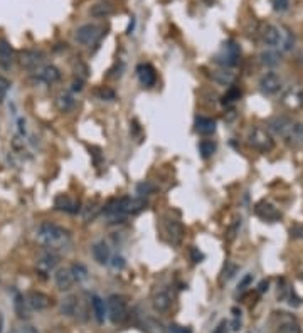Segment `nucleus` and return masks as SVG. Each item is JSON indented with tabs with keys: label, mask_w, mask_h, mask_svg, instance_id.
I'll list each match as a JSON object with an SVG mask.
<instances>
[{
	"label": "nucleus",
	"mask_w": 303,
	"mask_h": 333,
	"mask_svg": "<svg viewBox=\"0 0 303 333\" xmlns=\"http://www.w3.org/2000/svg\"><path fill=\"white\" fill-rule=\"evenodd\" d=\"M250 143L260 152H270L273 148V138L263 128H252L250 133Z\"/></svg>",
	"instance_id": "9"
},
{
	"label": "nucleus",
	"mask_w": 303,
	"mask_h": 333,
	"mask_svg": "<svg viewBox=\"0 0 303 333\" xmlns=\"http://www.w3.org/2000/svg\"><path fill=\"white\" fill-rule=\"evenodd\" d=\"M103 210L101 209V206H98V204H88V207H84L82 209V219H84V222H93L96 217H98L100 212Z\"/></svg>",
	"instance_id": "29"
},
{
	"label": "nucleus",
	"mask_w": 303,
	"mask_h": 333,
	"mask_svg": "<svg viewBox=\"0 0 303 333\" xmlns=\"http://www.w3.org/2000/svg\"><path fill=\"white\" fill-rule=\"evenodd\" d=\"M251 283H252V274H251V272H248V274L240 281V284H238V290L244 291V290H248V286H250Z\"/></svg>",
	"instance_id": "40"
},
{
	"label": "nucleus",
	"mask_w": 303,
	"mask_h": 333,
	"mask_svg": "<svg viewBox=\"0 0 303 333\" xmlns=\"http://www.w3.org/2000/svg\"><path fill=\"white\" fill-rule=\"evenodd\" d=\"M136 76H138V81L142 82V86L145 88H152L157 82V72L152 64H138L136 66Z\"/></svg>",
	"instance_id": "16"
},
{
	"label": "nucleus",
	"mask_w": 303,
	"mask_h": 333,
	"mask_svg": "<svg viewBox=\"0 0 303 333\" xmlns=\"http://www.w3.org/2000/svg\"><path fill=\"white\" fill-rule=\"evenodd\" d=\"M152 306L157 313H167L172 306V296L165 290L155 291L154 296H152Z\"/></svg>",
	"instance_id": "17"
},
{
	"label": "nucleus",
	"mask_w": 303,
	"mask_h": 333,
	"mask_svg": "<svg viewBox=\"0 0 303 333\" xmlns=\"http://www.w3.org/2000/svg\"><path fill=\"white\" fill-rule=\"evenodd\" d=\"M91 254H93L94 261L101 266H106L112 261V251H110L108 244L104 240H100V242H94L91 246Z\"/></svg>",
	"instance_id": "18"
},
{
	"label": "nucleus",
	"mask_w": 303,
	"mask_h": 333,
	"mask_svg": "<svg viewBox=\"0 0 303 333\" xmlns=\"http://www.w3.org/2000/svg\"><path fill=\"white\" fill-rule=\"evenodd\" d=\"M199 152L202 158H210L216 154V143L212 140H202L199 143Z\"/></svg>",
	"instance_id": "31"
},
{
	"label": "nucleus",
	"mask_w": 303,
	"mask_h": 333,
	"mask_svg": "<svg viewBox=\"0 0 303 333\" xmlns=\"http://www.w3.org/2000/svg\"><path fill=\"white\" fill-rule=\"evenodd\" d=\"M238 270H240V268H238L236 264H232V262H228L226 268H224V271H222V281L231 280V278L238 272Z\"/></svg>",
	"instance_id": "37"
},
{
	"label": "nucleus",
	"mask_w": 303,
	"mask_h": 333,
	"mask_svg": "<svg viewBox=\"0 0 303 333\" xmlns=\"http://www.w3.org/2000/svg\"><path fill=\"white\" fill-rule=\"evenodd\" d=\"M263 42L270 49H274L278 52H288L295 46V37L286 27L270 24L263 30Z\"/></svg>",
	"instance_id": "2"
},
{
	"label": "nucleus",
	"mask_w": 303,
	"mask_h": 333,
	"mask_svg": "<svg viewBox=\"0 0 303 333\" xmlns=\"http://www.w3.org/2000/svg\"><path fill=\"white\" fill-rule=\"evenodd\" d=\"M82 86H84V81H82L81 78H80V80H74V81H72L71 90H72V91H82Z\"/></svg>",
	"instance_id": "46"
},
{
	"label": "nucleus",
	"mask_w": 303,
	"mask_h": 333,
	"mask_svg": "<svg viewBox=\"0 0 303 333\" xmlns=\"http://www.w3.org/2000/svg\"><path fill=\"white\" fill-rule=\"evenodd\" d=\"M241 98V91L238 90V88H231L226 94H224V103H234V101H238Z\"/></svg>",
	"instance_id": "35"
},
{
	"label": "nucleus",
	"mask_w": 303,
	"mask_h": 333,
	"mask_svg": "<svg viewBox=\"0 0 303 333\" xmlns=\"http://www.w3.org/2000/svg\"><path fill=\"white\" fill-rule=\"evenodd\" d=\"M56 106H58V110L61 111V113H68V111H71L76 106V100L72 98L71 94H68V92H62V94L58 96Z\"/></svg>",
	"instance_id": "26"
},
{
	"label": "nucleus",
	"mask_w": 303,
	"mask_h": 333,
	"mask_svg": "<svg viewBox=\"0 0 303 333\" xmlns=\"http://www.w3.org/2000/svg\"><path fill=\"white\" fill-rule=\"evenodd\" d=\"M260 90L263 94H276L282 90V78L276 72H266L260 81Z\"/></svg>",
	"instance_id": "14"
},
{
	"label": "nucleus",
	"mask_w": 303,
	"mask_h": 333,
	"mask_svg": "<svg viewBox=\"0 0 303 333\" xmlns=\"http://www.w3.org/2000/svg\"><path fill=\"white\" fill-rule=\"evenodd\" d=\"M165 230H167L168 238L174 244H180L182 239H184V234H186V229H184V226L180 224L178 220L176 219H168L165 222Z\"/></svg>",
	"instance_id": "20"
},
{
	"label": "nucleus",
	"mask_w": 303,
	"mask_h": 333,
	"mask_svg": "<svg viewBox=\"0 0 303 333\" xmlns=\"http://www.w3.org/2000/svg\"><path fill=\"white\" fill-rule=\"evenodd\" d=\"M240 54H241V49L240 46L236 42H232V40H229L222 46V49L219 50L218 54H216L214 61L218 64H221V66H236L238 64V59H240Z\"/></svg>",
	"instance_id": "6"
},
{
	"label": "nucleus",
	"mask_w": 303,
	"mask_h": 333,
	"mask_svg": "<svg viewBox=\"0 0 303 333\" xmlns=\"http://www.w3.org/2000/svg\"><path fill=\"white\" fill-rule=\"evenodd\" d=\"M228 328H229V323L224 320V322L219 323L218 326H216V330L212 333H228Z\"/></svg>",
	"instance_id": "43"
},
{
	"label": "nucleus",
	"mask_w": 303,
	"mask_h": 333,
	"mask_svg": "<svg viewBox=\"0 0 303 333\" xmlns=\"http://www.w3.org/2000/svg\"><path fill=\"white\" fill-rule=\"evenodd\" d=\"M32 72H34L36 80H39L44 84H56L61 80V71L56 66H52V64H42V66H39Z\"/></svg>",
	"instance_id": "10"
},
{
	"label": "nucleus",
	"mask_w": 303,
	"mask_h": 333,
	"mask_svg": "<svg viewBox=\"0 0 303 333\" xmlns=\"http://www.w3.org/2000/svg\"><path fill=\"white\" fill-rule=\"evenodd\" d=\"M103 30H104L103 27H100L96 24H82L76 29L74 39H76V42L81 46H93L103 37V34H104Z\"/></svg>",
	"instance_id": "5"
},
{
	"label": "nucleus",
	"mask_w": 303,
	"mask_h": 333,
	"mask_svg": "<svg viewBox=\"0 0 303 333\" xmlns=\"http://www.w3.org/2000/svg\"><path fill=\"white\" fill-rule=\"evenodd\" d=\"M106 314L114 325H122L130 316V310L125 302V298L120 294H112L106 300Z\"/></svg>",
	"instance_id": "4"
},
{
	"label": "nucleus",
	"mask_w": 303,
	"mask_h": 333,
	"mask_svg": "<svg viewBox=\"0 0 303 333\" xmlns=\"http://www.w3.org/2000/svg\"><path fill=\"white\" fill-rule=\"evenodd\" d=\"M14 304H16V312H17V314H19V318H29V312H27V308L29 306L26 304L24 296H20L19 293H17Z\"/></svg>",
	"instance_id": "32"
},
{
	"label": "nucleus",
	"mask_w": 303,
	"mask_h": 333,
	"mask_svg": "<svg viewBox=\"0 0 303 333\" xmlns=\"http://www.w3.org/2000/svg\"><path fill=\"white\" fill-rule=\"evenodd\" d=\"M270 128L276 135L284 138L288 143H302L303 142V124L295 123L288 118H273L270 120Z\"/></svg>",
	"instance_id": "3"
},
{
	"label": "nucleus",
	"mask_w": 303,
	"mask_h": 333,
	"mask_svg": "<svg viewBox=\"0 0 303 333\" xmlns=\"http://www.w3.org/2000/svg\"><path fill=\"white\" fill-rule=\"evenodd\" d=\"M8 90H10V81H8L7 78L0 76V103H4Z\"/></svg>",
	"instance_id": "36"
},
{
	"label": "nucleus",
	"mask_w": 303,
	"mask_h": 333,
	"mask_svg": "<svg viewBox=\"0 0 303 333\" xmlns=\"http://www.w3.org/2000/svg\"><path fill=\"white\" fill-rule=\"evenodd\" d=\"M91 308H93V313H94V318H96V322L100 323H104V318L108 316L106 314V302H104L101 296H98V294H93L91 296Z\"/></svg>",
	"instance_id": "22"
},
{
	"label": "nucleus",
	"mask_w": 303,
	"mask_h": 333,
	"mask_svg": "<svg viewBox=\"0 0 303 333\" xmlns=\"http://www.w3.org/2000/svg\"><path fill=\"white\" fill-rule=\"evenodd\" d=\"M61 313L64 316H80V314L84 313L81 304V298L78 294H68L62 298L61 302Z\"/></svg>",
	"instance_id": "11"
},
{
	"label": "nucleus",
	"mask_w": 303,
	"mask_h": 333,
	"mask_svg": "<svg viewBox=\"0 0 303 333\" xmlns=\"http://www.w3.org/2000/svg\"><path fill=\"white\" fill-rule=\"evenodd\" d=\"M168 333H192L190 332V328H187V326H182V325H170L168 326Z\"/></svg>",
	"instance_id": "42"
},
{
	"label": "nucleus",
	"mask_w": 303,
	"mask_h": 333,
	"mask_svg": "<svg viewBox=\"0 0 303 333\" xmlns=\"http://www.w3.org/2000/svg\"><path fill=\"white\" fill-rule=\"evenodd\" d=\"M133 29H135V17H132L130 24H128V29H126V34H132Z\"/></svg>",
	"instance_id": "48"
},
{
	"label": "nucleus",
	"mask_w": 303,
	"mask_h": 333,
	"mask_svg": "<svg viewBox=\"0 0 303 333\" xmlns=\"http://www.w3.org/2000/svg\"><path fill=\"white\" fill-rule=\"evenodd\" d=\"M54 207H56L58 210H62V212H66V214L74 216L81 210V202L74 197L61 194V196H58L56 198H54Z\"/></svg>",
	"instance_id": "13"
},
{
	"label": "nucleus",
	"mask_w": 303,
	"mask_h": 333,
	"mask_svg": "<svg viewBox=\"0 0 303 333\" xmlns=\"http://www.w3.org/2000/svg\"><path fill=\"white\" fill-rule=\"evenodd\" d=\"M216 126H218V123H216V120L212 118H206V116H199L196 118V132L199 133V135H212L216 132Z\"/></svg>",
	"instance_id": "23"
},
{
	"label": "nucleus",
	"mask_w": 303,
	"mask_h": 333,
	"mask_svg": "<svg viewBox=\"0 0 303 333\" xmlns=\"http://www.w3.org/2000/svg\"><path fill=\"white\" fill-rule=\"evenodd\" d=\"M110 266L114 268V270H122V268H125V259L122 256H114L112 258V261H110Z\"/></svg>",
	"instance_id": "41"
},
{
	"label": "nucleus",
	"mask_w": 303,
	"mask_h": 333,
	"mask_svg": "<svg viewBox=\"0 0 303 333\" xmlns=\"http://www.w3.org/2000/svg\"><path fill=\"white\" fill-rule=\"evenodd\" d=\"M0 332H2V318H0Z\"/></svg>",
	"instance_id": "50"
},
{
	"label": "nucleus",
	"mask_w": 303,
	"mask_h": 333,
	"mask_svg": "<svg viewBox=\"0 0 303 333\" xmlns=\"http://www.w3.org/2000/svg\"><path fill=\"white\" fill-rule=\"evenodd\" d=\"M58 262H59V256H58V254L48 251V252H44L42 256L38 259V266H36V270H38V272H39V274L42 276V278H48L50 272L56 270Z\"/></svg>",
	"instance_id": "12"
},
{
	"label": "nucleus",
	"mask_w": 303,
	"mask_h": 333,
	"mask_svg": "<svg viewBox=\"0 0 303 333\" xmlns=\"http://www.w3.org/2000/svg\"><path fill=\"white\" fill-rule=\"evenodd\" d=\"M190 254H192V259H194V262H200L202 259H204V254L197 251L196 248H192V249H190Z\"/></svg>",
	"instance_id": "44"
},
{
	"label": "nucleus",
	"mask_w": 303,
	"mask_h": 333,
	"mask_svg": "<svg viewBox=\"0 0 303 333\" xmlns=\"http://www.w3.org/2000/svg\"><path fill=\"white\" fill-rule=\"evenodd\" d=\"M282 322L278 325V333H302L300 325L296 323L295 318L292 316H284V313H282Z\"/></svg>",
	"instance_id": "24"
},
{
	"label": "nucleus",
	"mask_w": 303,
	"mask_h": 333,
	"mask_svg": "<svg viewBox=\"0 0 303 333\" xmlns=\"http://www.w3.org/2000/svg\"><path fill=\"white\" fill-rule=\"evenodd\" d=\"M14 61H16V52H14L12 46L6 39H0V68L8 71Z\"/></svg>",
	"instance_id": "19"
},
{
	"label": "nucleus",
	"mask_w": 303,
	"mask_h": 333,
	"mask_svg": "<svg viewBox=\"0 0 303 333\" xmlns=\"http://www.w3.org/2000/svg\"><path fill=\"white\" fill-rule=\"evenodd\" d=\"M214 80L218 81V82H221V84H231L232 80H234V76H232L231 72H224V71H221V72H216Z\"/></svg>",
	"instance_id": "38"
},
{
	"label": "nucleus",
	"mask_w": 303,
	"mask_h": 333,
	"mask_svg": "<svg viewBox=\"0 0 303 333\" xmlns=\"http://www.w3.org/2000/svg\"><path fill=\"white\" fill-rule=\"evenodd\" d=\"M272 4L276 12H284L288 8V6H290V0H272Z\"/></svg>",
	"instance_id": "39"
},
{
	"label": "nucleus",
	"mask_w": 303,
	"mask_h": 333,
	"mask_svg": "<svg viewBox=\"0 0 303 333\" xmlns=\"http://www.w3.org/2000/svg\"><path fill=\"white\" fill-rule=\"evenodd\" d=\"M54 283H56L58 290L70 291L76 283L74 276H72L71 272V268H59V270L54 272Z\"/></svg>",
	"instance_id": "15"
},
{
	"label": "nucleus",
	"mask_w": 303,
	"mask_h": 333,
	"mask_svg": "<svg viewBox=\"0 0 303 333\" xmlns=\"http://www.w3.org/2000/svg\"><path fill=\"white\" fill-rule=\"evenodd\" d=\"M268 290V281H261V284H260V293H263V291H266Z\"/></svg>",
	"instance_id": "49"
},
{
	"label": "nucleus",
	"mask_w": 303,
	"mask_h": 333,
	"mask_svg": "<svg viewBox=\"0 0 303 333\" xmlns=\"http://www.w3.org/2000/svg\"><path fill=\"white\" fill-rule=\"evenodd\" d=\"M16 333H39L38 330H36L34 326H29V325H24V326H20V328H17L16 330Z\"/></svg>",
	"instance_id": "45"
},
{
	"label": "nucleus",
	"mask_w": 303,
	"mask_h": 333,
	"mask_svg": "<svg viewBox=\"0 0 303 333\" xmlns=\"http://www.w3.org/2000/svg\"><path fill=\"white\" fill-rule=\"evenodd\" d=\"M96 96H98L101 101H113V100H116V92H114L112 88H106V86H101L100 90H96Z\"/></svg>",
	"instance_id": "33"
},
{
	"label": "nucleus",
	"mask_w": 303,
	"mask_h": 333,
	"mask_svg": "<svg viewBox=\"0 0 303 333\" xmlns=\"http://www.w3.org/2000/svg\"><path fill=\"white\" fill-rule=\"evenodd\" d=\"M155 192V185L150 184V182H142L136 185V194H138V197H145V196H150V194Z\"/></svg>",
	"instance_id": "34"
},
{
	"label": "nucleus",
	"mask_w": 303,
	"mask_h": 333,
	"mask_svg": "<svg viewBox=\"0 0 303 333\" xmlns=\"http://www.w3.org/2000/svg\"><path fill=\"white\" fill-rule=\"evenodd\" d=\"M254 212H256V216L258 217H261L263 220H278L280 217H282V214L276 210V207L274 206H272V204H268V202H260L258 206L254 207Z\"/></svg>",
	"instance_id": "21"
},
{
	"label": "nucleus",
	"mask_w": 303,
	"mask_h": 333,
	"mask_svg": "<svg viewBox=\"0 0 303 333\" xmlns=\"http://www.w3.org/2000/svg\"><path fill=\"white\" fill-rule=\"evenodd\" d=\"M26 304L30 310H36V312H42V310H48L54 304L52 296L42 293V291H29L26 294Z\"/></svg>",
	"instance_id": "7"
},
{
	"label": "nucleus",
	"mask_w": 303,
	"mask_h": 333,
	"mask_svg": "<svg viewBox=\"0 0 303 333\" xmlns=\"http://www.w3.org/2000/svg\"><path fill=\"white\" fill-rule=\"evenodd\" d=\"M19 64L20 68L29 69V71H36L39 66L44 64V54L36 49H27L19 52Z\"/></svg>",
	"instance_id": "8"
},
{
	"label": "nucleus",
	"mask_w": 303,
	"mask_h": 333,
	"mask_svg": "<svg viewBox=\"0 0 303 333\" xmlns=\"http://www.w3.org/2000/svg\"><path fill=\"white\" fill-rule=\"evenodd\" d=\"M260 61H261L263 66L273 68V66H278V64L282 62V56H280L278 50L270 49V50H264V52H261Z\"/></svg>",
	"instance_id": "25"
},
{
	"label": "nucleus",
	"mask_w": 303,
	"mask_h": 333,
	"mask_svg": "<svg viewBox=\"0 0 303 333\" xmlns=\"http://www.w3.org/2000/svg\"><path fill=\"white\" fill-rule=\"evenodd\" d=\"M144 332L145 333H167V328L162 325V322L155 320V318H145Z\"/></svg>",
	"instance_id": "28"
},
{
	"label": "nucleus",
	"mask_w": 303,
	"mask_h": 333,
	"mask_svg": "<svg viewBox=\"0 0 303 333\" xmlns=\"http://www.w3.org/2000/svg\"><path fill=\"white\" fill-rule=\"evenodd\" d=\"M36 238H38V240L48 251L56 254L68 251L72 244L70 230L58 224H52V222H42V224H39V228L36 229Z\"/></svg>",
	"instance_id": "1"
},
{
	"label": "nucleus",
	"mask_w": 303,
	"mask_h": 333,
	"mask_svg": "<svg viewBox=\"0 0 303 333\" xmlns=\"http://www.w3.org/2000/svg\"><path fill=\"white\" fill-rule=\"evenodd\" d=\"M113 12H114L113 6H112V4H106V2L94 4V6L91 7V16H93V17H98V18H103V17L112 16Z\"/></svg>",
	"instance_id": "27"
},
{
	"label": "nucleus",
	"mask_w": 303,
	"mask_h": 333,
	"mask_svg": "<svg viewBox=\"0 0 303 333\" xmlns=\"http://www.w3.org/2000/svg\"><path fill=\"white\" fill-rule=\"evenodd\" d=\"M241 328V316H234V320L231 323V330L232 332H238Z\"/></svg>",
	"instance_id": "47"
},
{
	"label": "nucleus",
	"mask_w": 303,
	"mask_h": 333,
	"mask_svg": "<svg viewBox=\"0 0 303 333\" xmlns=\"http://www.w3.org/2000/svg\"><path fill=\"white\" fill-rule=\"evenodd\" d=\"M71 272L72 276H74L76 283H82V281L88 280V268L81 264V262H74V264L71 266Z\"/></svg>",
	"instance_id": "30"
}]
</instances>
